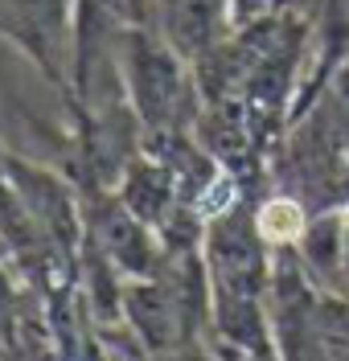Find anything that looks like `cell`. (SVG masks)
<instances>
[{
    "instance_id": "6da1fadb",
    "label": "cell",
    "mask_w": 349,
    "mask_h": 361,
    "mask_svg": "<svg viewBox=\"0 0 349 361\" xmlns=\"http://www.w3.org/2000/svg\"><path fill=\"white\" fill-rule=\"evenodd\" d=\"M177 94H181V82H177L173 62L152 54V49H144L140 54V99H144V111L161 119V115L173 111Z\"/></svg>"
},
{
    "instance_id": "7a4b0ae2",
    "label": "cell",
    "mask_w": 349,
    "mask_h": 361,
    "mask_svg": "<svg viewBox=\"0 0 349 361\" xmlns=\"http://www.w3.org/2000/svg\"><path fill=\"white\" fill-rule=\"evenodd\" d=\"M103 234H107V250L116 255L119 263H128V267H144V243H140L136 226L128 222V218H119V214H107V226H103Z\"/></svg>"
},
{
    "instance_id": "3957f363",
    "label": "cell",
    "mask_w": 349,
    "mask_h": 361,
    "mask_svg": "<svg viewBox=\"0 0 349 361\" xmlns=\"http://www.w3.org/2000/svg\"><path fill=\"white\" fill-rule=\"evenodd\" d=\"M173 25L185 45H197L209 29V0H173Z\"/></svg>"
},
{
    "instance_id": "277c9868",
    "label": "cell",
    "mask_w": 349,
    "mask_h": 361,
    "mask_svg": "<svg viewBox=\"0 0 349 361\" xmlns=\"http://www.w3.org/2000/svg\"><path fill=\"white\" fill-rule=\"evenodd\" d=\"M259 222H263V234H267V238H288V234H296V226H300V209L292 202H271L259 214Z\"/></svg>"
}]
</instances>
